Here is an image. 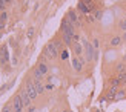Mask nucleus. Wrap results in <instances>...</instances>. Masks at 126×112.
<instances>
[{"mask_svg": "<svg viewBox=\"0 0 126 112\" xmlns=\"http://www.w3.org/2000/svg\"><path fill=\"white\" fill-rule=\"evenodd\" d=\"M117 71H118V74H122V72H125V71H126V63H125V61L117 66Z\"/></svg>", "mask_w": 126, "mask_h": 112, "instance_id": "ddd939ff", "label": "nucleus"}, {"mask_svg": "<svg viewBox=\"0 0 126 112\" xmlns=\"http://www.w3.org/2000/svg\"><path fill=\"white\" fill-rule=\"evenodd\" d=\"M100 17H102V11H97L95 12V18H100Z\"/></svg>", "mask_w": 126, "mask_h": 112, "instance_id": "b1692460", "label": "nucleus"}, {"mask_svg": "<svg viewBox=\"0 0 126 112\" xmlns=\"http://www.w3.org/2000/svg\"><path fill=\"white\" fill-rule=\"evenodd\" d=\"M122 39H125V40H126V31H125V34L122 35Z\"/></svg>", "mask_w": 126, "mask_h": 112, "instance_id": "bb28decb", "label": "nucleus"}, {"mask_svg": "<svg viewBox=\"0 0 126 112\" xmlns=\"http://www.w3.org/2000/svg\"><path fill=\"white\" fill-rule=\"evenodd\" d=\"M5 6H6V0H0V12H5Z\"/></svg>", "mask_w": 126, "mask_h": 112, "instance_id": "6ab92c4d", "label": "nucleus"}, {"mask_svg": "<svg viewBox=\"0 0 126 112\" xmlns=\"http://www.w3.org/2000/svg\"><path fill=\"white\" fill-rule=\"evenodd\" d=\"M120 43H122V37L117 35V37H114V39L111 40V46H118Z\"/></svg>", "mask_w": 126, "mask_h": 112, "instance_id": "f8f14e48", "label": "nucleus"}, {"mask_svg": "<svg viewBox=\"0 0 126 112\" xmlns=\"http://www.w3.org/2000/svg\"><path fill=\"white\" fill-rule=\"evenodd\" d=\"M32 34H34V29H32V28H29V31H28V35L31 37V35H32Z\"/></svg>", "mask_w": 126, "mask_h": 112, "instance_id": "393cba45", "label": "nucleus"}, {"mask_svg": "<svg viewBox=\"0 0 126 112\" xmlns=\"http://www.w3.org/2000/svg\"><path fill=\"white\" fill-rule=\"evenodd\" d=\"M62 46L60 42H55V43H49V45L45 48V57H49V58H55L59 54V48Z\"/></svg>", "mask_w": 126, "mask_h": 112, "instance_id": "f257e3e1", "label": "nucleus"}, {"mask_svg": "<svg viewBox=\"0 0 126 112\" xmlns=\"http://www.w3.org/2000/svg\"><path fill=\"white\" fill-rule=\"evenodd\" d=\"M18 95H20L22 101H23V106H25V108H28L29 104H31V101H32V100H31V97H29V94H28L26 91H22V92H20Z\"/></svg>", "mask_w": 126, "mask_h": 112, "instance_id": "0eeeda50", "label": "nucleus"}, {"mask_svg": "<svg viewBox=\"0 0 126 112\" xmlns=\"http://www.w3.org/2000/svg\"><path fill=\"white\" fill-rule=\"evenodd\" d=\"M92 46L95 48V51H97V49H98V40H97V39H95V40L92 42Z\"/></svg>", "mask_w": 126, "mask_h": 112, "instance_id": "5701e85b", "label": "nucleus"}, {"mask_svg": "<svg viewBox=\"0 0 126 112\" xmlns=\"http://www.w3.org/2000/svg\"><path fill=\"white\" fill-rule=\"evenodd\" d=\"M25 91L29 94V97H31V100H34V98H37V91H35V88H34V83H32V80H28L26 82V84H25Z\"/></svg>", "mask_w": 126, "mask_h": 112, "instance_id": "20e7f679", "label": "nucleus"}, {"mask_svg": "<svg viewBox=\"0 0 126 112\" xmlns=\"http://www.w3.org/2000/svg\"><path fill=\"white\" fill-rule=\"evenodd\" d=\"M32 83H34V88H35V91H37V94H42V92L45 91V86L42 84V82H40V80H37V78H35Z\"/></svg>", "mask_w": 126, "mask_h": 112, "instance_id": "9b49d317", "label": "nucleus"}, {"mask_svg": "<svg viewBox=\"0 0 126 112\" xmlns=\"http://www.w3.org/2000/svg\"><path fill=\"white\" fill-rule=\"evenodd\" d=\"M79 40H80V35H79V34H74V35H72V42L79 43Z\"/></svg>", "mask_w": 126, "mask_h": 112, "instance_id": "412c9836", "label": "nucleus"}, {"mask_svg": "<svg viewBox=\"0 0 126 112\" xmlns=\"http://www.w3.org/2000/svg\"><path fill=\"white\" fill-rule=\"evenodd\" d=\"M66 17L69 18V22H71V23L74 25V26H79V25H80V20H79L77 14H75V11H69Z\"/></svg>", "mask_w": 126, "mask_h": 112, "instance_id": "6e6552de", "label": "nucleus"}, {"mask_svg": "<svg viewBox=\"0 0 126 112\" xmlns=\"http://www.w3.org/2000/svg\"><path fill=\"white\" fill-rule=\"evenodd\" d=\"M0 61L2 63H8V49H6V46L0 49Z\"/></svg>", "mask_w": 126, "mask_h": 112, "instance_id": "9d476101", "label": "nucleus"}, {"mask_svg": "<svg viewBox=\"0 0 126 112\" xmlns=\"http://www.w3.org/2000/svg\"><path fill=\"white\" fill-rule=\"evenodd\" d=\"M3 28H5V23H2V22H0V32L3 31Z\"/></svg>", "mask_w": 126, "mask_h": 112, "instance_id": "a878e982", "label": "nucleus"}, {"mask_svg": "<svg viewBox=\"0 0 126 112\" xmlns=\"http://www.w3.org/2000/svg\"><path fill=\"white\" fill-rule=\"evenodd\" d=\"M74 51H75V54H77V55L81 54V46H80V43H75V45H74Z\"/></svg>", "mask_w": 126, "mask_h": 112, "instance_id": "4468645a", "label": "nucleus"}, {"mask_svg": "<svg viewBox=\"0 0 126 112\" xmlns=\"http://www.w3.org/2000/svg\"><path fill=\"white\" fill-rule=\"evenodd\" d=\"M85 60L86 58H80V57H75V58H72V68L75 71H81L83 69V63H85Z\"/></svg>", "mask_w": 126, "mask_h": 112, "instance_id": "423d86ee", "label": "nucleus"}, {"mask_svg": "<svg viewBox=\"0 0 126 112\" xmlns=\"http://www.w3.org/2000/svg\"><path fill=\"white\" fill-rule=\"evenodd\" d=\"M117 88H118V86H112V88H111V91H109V98H112V97H114V94H117Z\"/></svg>", "mask_w": 126, "mask_h": 112, "instance_id": "f3484780", "label": "nucleus"}, {"mask_svg": "<svg viewBox=\"0 0 126 112\" xmlns=\"http://www.w3.org/2000/svg\"><path fill=\"white\" fill-rule=\"evenodd\" d=\"M85 51H86V60L88 61H91L92 58H97V51H95V48L91 46V43L89 42H86L85 40Z\"/></svg>", "mask_w": 126, "mask_h": 112, "instance_id": "f03ea898", "label": "nucleus"}, {"mask_svg": "<svg viewBox=\"0 0 126 112\" xmlns=\"http://www.w3.org/2000/svg\"><path fill=\"white\" fill-rule=\"evenodd\" d=\"M63 112H68V111H63Z\"/></svg>", "mask_w": 126, "mask_h": 112, "instance_id": "c85d7f7f", "label": "nucleus"}, {"mask_svg": "<svg viewBox=\"0 0 126 112\" xmlns=\"http://www.w3.org/2000/svg\"><path fill=\"white\" fill-rule=\"evenodd\" d=\"M46 74H48V66H46V63H40L39 66H37V69L34 71V78L40 80L42 77H45Z\"/></svg>", "mask_w": 126, "mask_h": 112, "instance_id": "7ed1b4c3", "label": "nucleus"}, {"mask_svg": "<svg viewBox=\"0 0 126 112\" xmlns=\"http://www.w3.org/2000/svg\"><path fill=\"white\" fill-rule=\"evenodd\" d=\"M120 28H122L123 31H126V20H122V22H120Z\"/></svg>", "mask_w": 126, "mask_h": 112, "instance_id": "4be33fe9", "label": "nucleus"}, {"mask_svg": "<svg viewBox=\"0 0 126 112\" xmlns=\"http://www.w3.org/2000/svg\"><path fill=\"white\" fill-rule=\"evenodd\" d=\"M117 78L120 80V83H125V82H126V71L122 72V74H118V77H117Z\"/></svg>", "mask_w": 126, "mask_h": 112, "instance_id": "dca6fc26", "label": "nucleus"}, {"mask_svg": "<svg viewBox=\"0 0 126 112\" xmlns=\"http://www.w3.org/2000/svg\"><path fill=\"white\" fill-rule=\"evenodd\" d=\"M2 112H14V111H12V106H9V104H6V106H3Z\"/></svg>", "mask_w": 126, "mask_h": 112, "instance_id": "aec40b11", "label": "nucleus"}, {"mask_svg": "<svg viewBox=\"0 0 126 112\" xmlns=\"http://www.w3.org/2000/svg\"><path fill=\"white\" fill-rule=\"evenodd\" d=\"M79 9L83 12V14H89V12L92 11V9H91V6L88 5V3H85L83 0H80V2H79Z\"/></svg>", "mask_w": 126, "mask_h": 112, "instance_id": "1a4fd4ad", "label": "nucleus"}, {"mask_svg": "<svg viewBox=\"0 0 126 112\" xmlns=\"http://www.w3.org/2000/svg\"><path fill=\"white\" fill-rule=\"evenodd\" d=\"M23 101H22V98L20 95H16L14 98H12V111L14 112H22L23 111Z\"/></svg>", "mask_w": 126, "mask_h": 112, "instance_id": "39448f33", "label": "nucleus"}, {"mask_svg": "<svg viewBox=\"0 0 126 112\" xmlns=\"http://www.w3.org/2000/svg\"><path fill=\"white\" fill-rule=\"evenodd\" d=\"M6 20H8V14H6V12H0V22L6 23Z\"/></svg>", "mask_w": 126, "mask_h": 112, "instance_id": "2eb2a0df", "label": "nucleus"}, {"mask_svg": "<svg viewBox=\"0 0 126 112\" xmlns=\"http://www.w3.org/2000/svg\"><path fill=\"white\" fill-rule=\"evenodd\" d=\"M0 39H2V32H0Z\"/></svg>", "mask_w": 126, "mask_h": 112, "instance_id": "cd10ccee", "label": "nucleus"}, {"mask_svg": "<svg viewBox=\"0 0 126 112\" xmlns=\"http://www.w3.org/2000/svg\"><path fill=\"white\" fill-rule=\"evenodd\" d=\"M69 58V52H68V49H63L62 51V60H66Z\"/></svg>", "mask_w": 126, "mask_h": 112, "instance_id": "a211bd4d", "label": "nucleus"}]
</instances>
